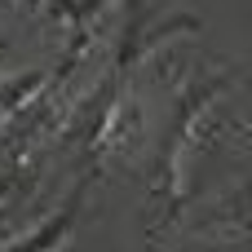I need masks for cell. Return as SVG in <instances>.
Returning <instances> with one entry per match:
<instances>
[{
    "label": "cell",
    "instance_id": "6da1fadb",
    "mask_svg": "<svg viewBox=\"0 0 252 252\" xmlns=\"http://www.w3.org/2000/svg\"><path fill=\"white\" fill-rule=\"evenodd\" d=\"M66 221H71V208H66V213H58V217H53V221H49V226H44L40 235H31L27 244H18L13 252H49L53 244H58V239H62V230H66Z\"/></svg>",
    "mask_w": 252,
    "mask_h": 252
}]
</instances>
